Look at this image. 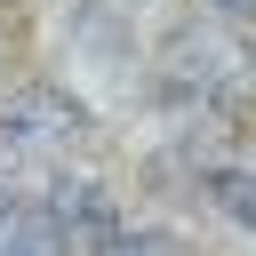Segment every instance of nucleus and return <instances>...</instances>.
I'll return each mask as SVG.
<instances>
[{
	"label": "nucleus",
	"mask_w": 256,
	"mask_h": 256,
	"mask_svg": "<svg viewBox=\"0 0 256 256\" xmlns=\"http://www.w3.org/2000/svg\"><path fill=\"white\" fill-rule=\"evenodd\" d=\"M80 136H88V112H80L72 96H56V88H24V96L0 112V176H8V192L48 184V168H56Z\"/></svg>",
	"instance_id": "1"
},
{
	"label": "nucleus",
	"mask_w": 256,
	"mask_h": 256,
	"mask_svg": "<svg viewBox=\"0 0 256 256\" xmlns=\"http://www.w3.org/2000/svg\"><path fill=\"white\" fill-rule=\"evenodd\" d=\"M208 192H216V208H224L232 224H248V232H256V160L216 168V176H208Z\"/></svg>",
	"instance_id": "2"
},
{
	"label": "nucleus",
	"mask_w": 256,
	"mask_h": 256,
	"mask_svg": "<svg viewBox=\"0 0 256 256\" xmlns=\"http://www.w3.org/2000/svg\"><path fill=\"white\" fill-rule=\"evenodd\" d=\"M216 8H232V16H248V8H256V0H216Z\"/></svg>",
	"instance_id": "3"
}]
</instances>
